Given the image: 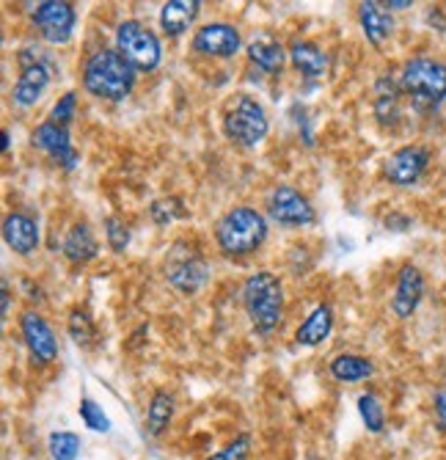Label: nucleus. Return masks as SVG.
<instances>
[{
    "instance_id": "obj_17",
    "label": "nucleus",
    "mask_w": 446,
    "mask_h": 460,
    "mask_svg": "<svg viewBox=\"0 0 446 460\" xmlns=\"http://www.w3.org/2000/svg\"><path fill=\"white\" fill-rule=\"evenodd\" d=\"M372 111H375V119H378L380 128H397V121L402 116V86H399V77L380 75L375 80Z\"/></svg>"
},
{
    "instance_id": "obj_37",
    "label": "nucleus",
    "mask_w": 446,
    "mask_h": 460,
    "mask_svg": "<svg viewBox=\"0 0 446 460\" xmlns=\"http://www.w3.org/2000/svg\"><path fill=\"white\" fill-rule=\"evenodd\" d=\"M386 9L389 12H402V9H411V4H408V0H389Z\"/></svg>"
},
{
    "instance_id": "obj_30",
    "label": "nucleus",
    "mask_w": 446,
    "mask_h": 460,
    "mask_svg": "<svg viewBox=\"0 0 446 460\" xmlns=\"http://www.w3.org/2000/svg\"><path fill=\"white\" fill-rule=\"evenodd\" d=\"M77 413H80V420H83V425L94 433H108L110 430V420H108V413L102 411V405H97L92 397H83L77 405Z\"/></svg>"
},
{
    "instance_id": "obj_2",
    "label": "nucleus",
    "mask_w": 446,
    "mask_h": 460,
    "mask_svg": "<svg viewBox=\"0 0 446 460\" xmlns=\"http://www.w3.org/2000/svg\"><path fill=\"white\" fill-rule=\"evenodd\" d=\"M267 232H270V224L265 213H259L257 207H249V204H237L218 218L215 245L223 257L242 260V257L257 254L267 240Z\"/></svg>"
},
{
    "instance_id": "obj_36",
    "label": "nucleus",
    "mask_w": 446,
    "mask_h": 460,
    "mask_svg": "<svg viewBox=\"0 0 446 460\" xmlns=\"http://www.w3.org/2000/svg\"><path fill=\"white\" fill-rule=\"evenodd\" d=\"M386 226L389 229H394V232H405L411 226V218H402V216H391V218H386Z\"/></svg>"
},
{
    "instance_id": "obj_23",
    "label": "nucleus",
    "mask_w": 446,
    "mask_h": 460,
    "mask_svg": "<svg viewBox=\"0 0 446 460\" xmlns=\"http://www.w3.org/2000/svg\"><path fill=\"white\" fill-rule=\"evenodd\" d=\"M246 53H249V61H251L259 72H267V75L281 72L284 61L290 58V50L284 48L278 39H273V36H267V33H262V36H257L254 41H249Z\"/></svg>"
},
{
    "instance_id": "obj_9",
    "label": "nucleus",
    "mask_w": 446,
    "mask_h": 460,
    "mask_svg": "<svg viewBox=\"0 0 446 460\" xmlns=\"http://www.w3.org/2000/svg\"><path fill=\"white\" fill-rule=\"evenodd\" d=\"M265 213L273 224L287 226V229H303L317 221V213H314L309 196L293 185H275L267 193Z\"/></svg>"
},
{
    "instance_id": "obj_18",
    "label": "nucleus",
    "mask_w": 446,
    "mask_h": 460,
    "mask_svg": "<svg viewBox=\"0 0 446 460\" xmlns=\"http://www.w3.org/2000/svg\"><path fill=\"white\" fill-rule=\"evenodd\" d=\"M331 331H334V306L331 304H317L306 314V320L298 325L295 342L301 348H317V345H322L331 337Z\"/></svg>"
},
{
    "instance_id": "obj_15",
    "label": "nucleus",
    "mask_w": 446,
    "mask_h": 460,
    "mask_svg": "<svg viewBox=\"0 0 446 460\" xmlns=\"http://www.w3.org/2000/svg\"><path fill=\"white\" fill-rule=\"evenodd\" d=\"M424 298V273L416 265H402L394 281V296H391V312L397 320H408L419 309Z\"/></svg>"
},
{
    "instance_id": "obj_11",
    "label": "nucleus",
    "mask_w": 446,
    "mask_h": 460,
    "mask_svg": "<svg viewBox=\"0 0 446 460\" xmlns=\"http://www.w3.org/2000/svg\"><path fill=\"white\" fill-rule=\"evenodd\" d=\"M190 48L201 58H234L242 50V33L232 22H207L196 28Z\"/></svg>"
},
{
    "instance_id": "obj_24",
    "label": "nucleus",
    "mask_w": 446,
    "mask_h": 460,
    "mask_svg": "<svg viewBox=\"0 0 446 460\" xmlns=\"http://www.w3.org/2000/svg\"><path fill=\"white\" fill-rule=\"evenodd\" d=\"M328 372L337 384H361L375 375V364L358 353H339L328 361Z\"/></svg>"
},
{
    "instance_id": "obj_8",
    "label": "nucleus",
    "mask_w": 446,
    "mask_h": 460,
    "mask_svg": "<svg viewBox=\"0 0 446 460\" xmlns=\"http://www.w3.org/2000/svg\"><path fill=\"white\" fill-rule=\"evenodd\" d=\"M210 279V265L198 254L196 248L185 243H174V248L166 257V281L182 292V296H196V292L207 284Z\"/></svg>"
},
{
    "instance_id": "obj_32",
    "label": "nucleus",
    "mask_w": 446,
    "mask_h": 460,
    "mask_svg": "<svg viewBox=\"0 0 446 460\" xmlns=\"http://www.w3.org/2000/svg\"><path fill=\"white\" fill-rule=\"evenodd\" d=\"M249 455H251V436L249 433H240L226 447H221L218 452H213L207 460H249Z\"/></svg>"
},
{
    "instance_id": "obj_22",
    "label": "nucleus",
    "mask_w": 446,
    "mask_h": 460,
    "mask_svg": "<svg viewBox=\"0 0 446 460\" xmlns=\"http://www.w3.org/2000/svg\"><path fill=\"white\" fill-rule=\"evenodd\" d=\"M287 50H290L293 66L306 80H317V77L326 75V69H328V53L322 50L317 41H311V39H295Z\"/></svg>"
},
{
    "instance_id": "obj_5",
    "label": "nucleus",
    "mask_w": 446,
    "mask_h": 460,
    "mask_svg": "<svg viewBox=\"0 0 446 460\" xmlns=\"http://www.w3.org/2000/svg\"><path fill=\"white\" fill-rule=\"evenodd\" d=\"M402 94L411 97L414 111L430 113L446 100V64L435 58H411L399 72Z\"/></svg>"
},
{
    "instance_id": "obj_4",
    "label": "nucleus",
    "mask_w": 446,
    "mask_h": 460,
    "mask_svg": "<svg viewBox=\"0 0 446 460\" xmlns=\"http://www.w3.org/2000/svg\"><path fill=\"white\" fill-rule=\"evenodd\" d=\"M223 136L240 146V149H257L267 133H270V119L265 105L251 97V94H234L226 108H223V119H221Z\"/></svg>"
},
{
    "instance_id": "obj_3",
    "label": "nucleus",
    "mask_w": 446,
    "mask_h": 460,
    "mask_svg": "<svg viewBox=\"0 0 446 460\" xmlns=\"http://www.w3.org/2000/svg\"><path fill=\"white\" fill-rule=\"evenodd\" d=\"M242 309L257 333L267 337L284 320V284L273 270H257L242 281Z\"/></svg>"
},
{
    "instance_id": "obj_31",
    "label": "nucleus",
    "mask_w": 446,
    "mask_h": 460,
    "mask_svg": "<svg viewBox=\"0 0 446 460\" xmlns=\"http://www.w3.org/2000/svg\"><path fill=\"white\" fill-rule=\"evenodd\" d=\"M105 243L113 254H125L130 245V226L116 216L105 218Z\"/></svg>"
},
{
    "instance_id": "obj_29",
    "label": "nucleus",
    "mask_w": 446,
    "mask_h": 460,
    "mask_svg": "<svg viewBox=\"0 0 446 460\" xmlns=\"http://www.w3.org/2000/svg\"><path fill=\"white\" fill-rule=\"evenodd\" d=\"M149 216H152V221H154L157 226H169L174 218H182V216H185L182 199L169 196V199H157V201H152Z\"/></svg>"
},
{
    "instance_id": "obj_13",
    "label": "nucleus",
    "mask_w": 446,
    "mask_h": 460,
    "mask_svg": "<svg viewBox=\"0 0 446 460\" xmlns=\"http://www.w3.org/2000/svg\"><path fill=\"white\" fill-rule=\"evenodd\" d=\"M31 144L33 149H39L42 155H48L56 165H61L64 172H72L80 163V155L72 144V133L64 124H56L50 119H45L42 124H36L31 133Z\"/></svg>"
},
{
    "instance_id": "obj_10",
    "label": "nucleus",
    "mask_w": 446,
    "mask_h": 460,
    "mask_svg": "<svg viewBox=\"0 0 446 460\" xmlns=\"http://www.w3.org/2000/svg\"><path fill=\"white\" fill-rule=\"evenodd\" d=\"M31 22L48 45H66L77 25V9L66 0H42L31 6Z\"/></svg>"
},
{
    "instance_id": "obj_38",
    "label": "nucleus",
    "mask_w": 446,
    "mask_h": 460,
    "mask_svg": "<svg viewBox=\"0 0 446 460\" xmlns=\"http://www.w3.org/2000/svg\"><path fill=\"white\" fill-rule=\"evenodd\" d=\"M9 149H12V133L4 130V152H9Z\"/></svg>"
},
{
    "instance_id": "obj_34",
    "label": "nucleus",
    "mask_w": 446,
    "mask_h": 460,
    "mask_svg": "<svg viewBox=\"0 0 446 460\" xmlns=\"http://www.w3.org/2000/svg\"><path fill=\"white\" fill-rule=\"evenodd\" d=\"M435 422H438V428L446 433V386H441L438 389V394H435Z\"/></svg>"
},
{
    "instance_id": "obj_33",
    "label": "nucleus",
    "mask_w": 446,
    "mask_h": 460,
    "mask_svg": "<svg viewBox=\"0 0 446 460\" xmlns=\"http://www.w3.org/2000/svg\"><path fill=\"white\" fill-rule=\"evenodd\" d=\"M74 116H77V94L66 92L64 97H58V102L53 105L48 119L56 121V124H64V128H69V124L74 121Z\"/></svg>"
},
{
    "instance_id": "obj_25",
    "label": "nucleus",
    "mask_w": 446,
    "mask_h": 460,
    "mask_svg": "<svg viewBox=\"0 0 446 460\" xmlns=\"http://www.w3.org/2000/svg\"><path fill=\"white\" fill-rule=\"evenodd\" d=\"M174 397L166 392V389H157L152 392V400H149V408H146V420H144V428L152 438L163 436L174 420Z\"/></svg>"
},
{
    "instance_id": "obj_35",
    "label": "nucleus",
    "mask_w": 446,
    "mask_h": 460,
    "mask_svg": "<svg viewBox=\"0 0 446 460\" xmlns=\"http://www.w3.org/2000/svg\"><path fill=\"white\" fill-rule=\"evenodd\" d=\"M0 301H4V320H9V314H12V287H9L6 279H4V292H0Z\"/></svg>"
},
{
    "instance_id": "obj_20",
    "label": "nucleus",
    "mask_w": 446,
    "mask_h": 460,
    "mask_svg": "<svg viewBox=\"0 0 446 460\" xmlns=\"http://www.w3.org/2000/svg\"><path fill=\"white\" fill-rule=\"evenodd\" d=\"M358 22H361V31L367 36V41L375 48H380L394 31L391 12L386 9V4H378V0H363L358 6Z\"/></svg>"
},
{
    "instance_id": "obj_19",
    "label": "nucleus",
    "mask_w": 446,
    "mask_h": 460,
    "mask_svg": "<svg viewBox=\"0 0 446 460\" xmlns=\"http://www.w3.org/2000/svg\"><path fill=\"white\" fill-rule=\"evenodd\" d=\"M61 254H64L72 265H86V262L97 260V254H100V243H97L94 229H92L86 221L74 224V226L66 232L64 243H61Z\"/></svg>"
},
{
    "instance_id": "obj_1",
    "label": "nucleus",
    "mask_w": 446,
    "mask_h": 460,
    "mask_svg": "<svg viewBox=\"0 0 446 460\" xmlns=\"http://www.w3.org/2000/svg\"><path fill=\"white\" fill-rule=\"evenodd\" d=\"M80 75H83V89L105 102H125L138 80V72L121 58L116 48H100L89 53Z\"/></svg>"
},
{
    "instance_id": "obj_14",
    "label": "nucleus",
    "mask_w": 446,
    "mask_h": 460,
    "mask_svg": "<svg viewBox=\"0 0 446 460\" xmlns=\"http://www.w3.org/2000/svg\"><path fill=\"white\" fill-rule=\"evenodd\" d=\"M20 333L28 348V356L36 367H50L58 358V337L53 325L39 312H22Z\"/></svg>"
},
{
    "instance_id": "obj_7",
    "label": "nucleus",
    "mask_w": 446,
    "mask_h": 460,
    "mask_svg": "<svg viewBox=\"0 0 446 460\" xmlns=\"http://www.w3.org/2000/svg\"><path fill=\"white\" fill-rule=\"evenodd\" d=\"M17 66H20V77L12 86V102L28 111L48 94L50 80H53V64L42 50L28 45V48H20Z\"/></svg>"
},
{
    "instance_id": "obj_26",
    "label": "nucleus",
    "mask_w": 446,
    "mask_h": 460,
    "mask_svg": "<svg viewBox=\"0 0 446 460\" xmlns=\"http://www.w3.org/2000/svg\"><path fill=\"white\" fill-rule=\"evenodd\" d=\"M66 331H69L72 342L80 345V348H89V345L97 340V323H94V317H92L86 309H80V306H74V309L69 312V317H66Z\"/></svg>"
},
{
    "instance_id": "obj_21",
    "label": "nucleus",
    "mask_w": 446,
    "mask_h": 460,
    "mask_svg": "<svg viewBox=\"0 0 446 460\" xmlns=\"http://www.w3.org/2000/svg\"><path fill=\"white\" fill-rule=\"evenodd\" d=\"M201 14V0H169L160 6V28L166 36L177 39L193 28Z\"/></svg>"
},
{
    "instance_id": "obj_27",
    "label": "nucleus",
    "mask_w": 446,
    "mask_h": 460,
    "mask_svg": "<svg viewBox=\"0 0 446 460\" xmlns=\"http://www.w3.org/2000/svg\"><path fill=\"white\" fill-rule=\"evenodd\" d=\"M358 413H361V422L367 425L370 433H383V428H386V411H383V402L372 392L358 397Z\"/></svg>"
},
{
    "instance_id": "obj_6",
    "label": "nucleus",
    "mask_w": 446,
    "mask_h": 460,
    "mask_svg": "<svg viewBox=\"0 0 446 460\" xmlns=\"http://www.w3.org/2000/svg\"><path fill=\"white\" fill-rule=\"evenodd\" d=\"M116 50L136 72H154L163 61V41L141 20H125L116 25Z\"/></svg>"
},
{
    "instance_id": "obj_28",
    "label": "nucleus",
    "mask_w": 446,
    "mask_h": 460,
    "mask_svg": "<svg viewBox=\"0 0 446 460\" xmlns=\"http://www.w3.org/2000/svg\"><path fill=\"white\" fill-rule=\"evenodd\" d=\"M80 447H83V444H80V436L72 433V430H56L48 438V449H50L53 460H77Z\"/></svg>"
},
{
    "instance_id": "obj_12",
    "label": "nucleus",
    "mask_w": 446,
    "mask_h": 460,
    "mask_svg": "<svg viewBox=\"0 0 446 460\" xmlns=\"http://www.w3.org/2000/svg\"><path fill=\"white\" fill-rule=\"evenodd\" d=\"M430 163H433V152L427 146L422 144L399 146L394 155H389L383 165V177L397 188H414L427 174Z\"/></svg>"
},
{
    "instance_id": "obj_16",
    "label": "nucleus",
    "mask_w": 446,
    "mask_h": 460,
    "mask_svg": "<svg viewBox=\"0 0 446 460\" xmlns=\"http://www.w3.org/2000/svg\"><path fill=\"white\" fill-rule=\"evenodd\" d=\"M4 243L14 251L17 257H31L33 251L42 243V229H39V221L25 213V210H14L4 218Z\"/></svg>"
}]
</instances>
